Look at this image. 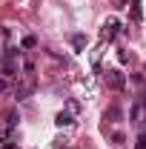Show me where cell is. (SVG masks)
<instances>
[{"label":"cell","instance_id":"6da1fadb","mask_svg":"<svg viewBox=\"0 0 146 149\" xmlns=\"http://www.w3.org/2000/svg\"><path fill=\"white\" fill-rule=\"evenodd\" d=\"M106 80H109L112 89H123V86H126V80H123V72H117V69H109Z\"/></svg>","mask_w":146,"mask_h":149},{"label":"cell","instance_id":"7a4b0ae2","mask_svg":"<svg viewBox=\"0 0 146 149\" xmlns=\"http://www.w3.org/2000/svg\"><path fill=\"white\" fill-rule=\"evenodd\" d=\"M115 32H117V23H115V20H112V23H106V26H103V40H112V37H115Z\"/></svg>","mask_w":146,"mask_h":149},{"label":"cell","instance_id":"3957f363","mask_svg":"<svg viewBox=\"0 0 146 149\" xmlns=\"http://www.w3.org/2000/svg\"><path fill=\"white\" fill-rule=\"evenodd\" d=\"M15 95H17V100L29 97V95H32V83H23V86H17V89H15Z\"/></svg>","mask_w":146,"mask_h":149},{"label":"cell","instance_id":"277c9868","mask_svg":"<svg viewBox=\"0 0 146 149\" xmlns=\"http://www.w3.org/2000/svg\"><path fill=\"white\" fill-rule=\"evenodd\" d=\"M55 123H57V126H69V123H72V115H69V112H60Z\"/></svg>","mask_w":146,"mask_h":149},{"label":"cell","instance_id":"5b68a950","mask_svg":"<svg viewBox=\"0 0 146 149\" xmlns=\"http://www.w3.org/2000/svg\"><path fill=\"white\" fill-rule=\"evenodd\" d=\"M72 43H74V49H83V43H86V37H83V35H74V37H72Z\"/></svg>","mask_w":146,"mask_h":149},{"label":"cell","instance_id":"8992f818","mask_svg":"<svg viewBox=\"0 0 146 149\" xmlns=\"http://www.w3.org/2000/svg\"><path fill=\"white\" fill-rule=\"evenodd\" d=\"M106 118H120V109H117V106H112V109H106Z\"/></svg>","mask_w":146,"mask_h":149},{"label":"cell","instance_id":"52a82bcc","mask_svg":"<svg viewBox=\"0 0 146 149\" xmlns=\"http://www.w3.org/2000/svg\"><path fill=\"white\" fill-rule=\"evenodd\" d=\"M35 43H37L35 37H23V46H26V49H32V46H35Z\"/></svg>","mask_w":146,"mask_h":149},{"label":"cell","instance_id":"ba28073f","mask_svg":"<svg viewBox=\"0 0 146 149\" xmlns=\"http://www.w3.org/2000/svg\"><path fill=\"white\" fill-rule=\"evenodd\" d=\"M135 149H146V135L140 138V141H138V146H135Z\"/></svg>","mask_w":146,"mask_h":149}]
</instances>
